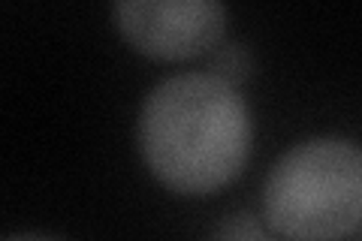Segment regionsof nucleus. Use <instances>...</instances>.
I'll list each match as a JSON object with an SVG mask.
<instances>
[{
    "mask_svg": "<svg viewBox=\"0 0 362 241\" xmlns=\"http://www.w3.org/2000/svg\"><path fill=\"white\" fill-rule=\"evenodd\" d=\"M6 241H61V238H52L42 233H18V235H9Z\"/></svg>",
    "mask_w": 362,
    "mask_h": 241,
    "instance_id": "nucleus-6",
    "label": "nucleus"
},
{
    "mask_svg": "<svg viewBox=\"0 0 362 241\" xmlns=\"http://www.w3.org/2000/svg\"><path fill=\"white\" fill-rule=\"evenodd\" d=\"M209 241H281V238L266 223V217H257L251 211H233L211 229Z\"/></svg>",
    "mask_w": 362,
    "mask_h": 241,
    "instance_id": "nucleus-4",
    "label": "nucleus"
},
{
    "mask_svg": "<svg viewBox=\"0 0 362 241\" xmlns=\"http://www.w3.org/2000/svg\"><path fill=\"white\" fill-rule=\"evenodd\" d=\"M136 142L163 187L181 196H206L245 169L254 121L235 85L214 73H181L148 90Z\"/></svg>",
    "mask_w": 362,
    "mask_h": 241,
    "instance_id": "nucleus-1",
    "label": "nucleus"
},
{
    "mask_svg": "<svg viewBox=\"0 0 362 241\" xmlns=\"http://www.w3.org/2000/svg\"><path fill=\"white\" fill-rule=\"evenodd\" d=\"M112 21L136 52L187 61L221 45L226 9L218 0H118Z\"/></svg>",
    "mask_w": 362,
    "mask_h": 241,
    "instance_id": "nucleus-3",
    "label": "nucleus"
},
{
    "mask_svg": "<svg viewBox=\"0 0 362 241\" xmlns=\"http://www.w3.org/2000/svg\"><path fill=\"white\" fill-rule=\"evenodd\" d=\"M211 64H214V76L230 85H235L239 78H247V73H251V54H247V49L239 42L221 45V49L214 52Z\"/></svg>",
    "mask_w": 362,
    "mask_h": 241,
    "instance_id": "nucleus-5",
    "label": "nucleus"
},
{
    "mask_svg": "<svg viewBox=\"0 0 362 241\" xmlns=\"http://www.w3.org/2000/svg\"><path fill=\"white\" fill-rule=\"evenodd\" d=\"M263 217L287 241H338L362 226V145L317 136L287 148L263 184Z\"/></svg>",
    "mask_w": 362,
    "mask_h": 241,
    "instance_id": "nucleus-2",
    "label": "nucleus"
}]
</instances>
